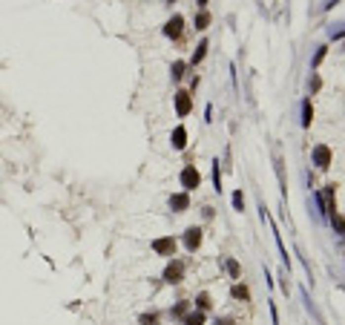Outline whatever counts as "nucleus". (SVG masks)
Masks as SVG:
<instances>
[{"instance_id":"nucleus-1","label":"nucleus","mask_w":345,"mask_h":325,"mask_svg":"<svg viewBox=\"0 0 345 325\" xmlns=\"http://www.w3.org/2000/svg\"><path fill=\"white\" fill-rule=\"evenodd\" d=\"M201 184V173L193 167V164H187L184 170H181V187L184 190H196Z\"/></svg>"},{"instance_id":"nucleus-2","label":"nucleus","mask_w":345,"mask_h":325,"mask_svg":"<svg viewBox=\"0 0 345 325\" xmlns=\"http://www.w3.org/2000/svg\"><path fill=\"white\" fill-rule=\"evenodd\" d=\"M153 251H155L158 256H176V239H173V236L155 239V242H153Z\"/></svg>"},{"instance_id":"nucleus-3","label":"nucleus","mask_w":345,"mask_h":325,"mask_svg":"<svg viewBox=\"0 0 345 325\" xmlns=\"http://www.w3.org/2000/svg\"><path fill=\"white\" fill-rule=\"evenodd\" d=\"M181 276H184V265H181L179 259H173V262L164 268V282L176 285V282H181Z\"/></svg>"},{"instance_id":"nucleus-4","label":"nucleus","mask_w":345,"mask_h":325,"mask_svg":"<svg viewBox=\"0 0 345 325\" xmlns=\"http://www.w3.org/2000/svg\"><path fill=\"white\" fill-rule=\"evenodd\" d=\"M181 29H184V17L181 15H173L170 20H167V26H164L167 37H181Z\"/></svg>"},{"instance_id":"nucleus-5","label":"nucleus","mask_w":345,"mask_h":325,"mask_svg":"<svg viewBox=\"0 0 345 325\" xmlns=\"http://www.w3.org/2000/svg\"><path fill=\"white\" fill-rule=\"evenodd\" d=\"M313 161H316V167H328L331 164V150L325 147V144L313 147Z\"/></svg>"},{"instance_id":"nucleus-6","label":"nucleus","mask_w":345,"mask_h":325,"mask_svg":"<svg viewBox=\"0 0 345 325\" xmlns=\"http://www.w3.org/2000/svg\"><path fill=\"white\" fill-rule=\"evenodd\" d=\"M184 245H187L190 251H196L198 245H201V227H190V230L184 233Z\"/></svg>"},{"instance_id":"nucleus-7","label":"nucleus","mask_w":345,"mask_h":325,"mask_svg":"<svg viewBox=\"0 0 345 325\" xmlns=\"http://www.w3.org/2000/svg\"><path fill=\"white\" fill-rule=\"evenodd\" d=\"M176 109H179V115H187L193 109V101H190L187 92H176Z\"/></svg>"},{"instance_id":"nucleus-8","label":"nucleus","mask_w":345,"mask_h":325,"mask_svg":"<svg viewBox=\"0 0 345 325\" xmlns=\"http://www.w3.org/2000/svg\"><path fill=\"white\" fill-rule=\"evenodd\" d=\"M173 147H176V150H184V147H187V130H184V127H176V130H173Z\"/></svg>"},{"instance_id":"nucleus-9","label":"nucleus","mask_w":345,"mask_h":325,"mask_svg":"<svg viewBox=\"0 0 345 325\" xmlns=\"http://www.w3.org/2000/svg\"><path fill=\"white\" fill-rule=\"evenodd\" d=\"M187 205H190V199H187V193H176V196H173V199H170V207H173V210H187Z\"/></svg>"},{"instance_id":"nucleus-10","label":"nucleus","mask_w":345,"mask_h":325,"mask_svg":"<svg viewBox=\"0 0 345 325\" xmlns=\"http://www.w3.org/2000/svg\"><path fill=\"white\" fill-rule=\"evenodd\" d=\"M184 325H204V314H187Z\"/></svg>"},{"instance_id":"nucleus-11","label":"nucleus","mask_w":345,"mask_h":325,"mask_svg":"<svg viewBox=\"0 0 345 325\" xmlns=\"http://www.w3.org/2000/svg\"><path fill=\"white\" fill-rule=\"evenodd\" d=\"M207 23H210V15H207V12H201V15L196 17V29H207Z\"/></svg>"},{"instance_id":"nucleus-12","label":"nucleus","mask_w":345,"mask_h":325,"mask_svg":"<svg viewBox=\"0 0 345 325\" xmlns=\"http://www.w3.org/2000/svg\"><path fill=\"white\" fill-rule=\"evenodd\" d=\"M204 52H207V43H198L196 55H193V64H198V61H201V58H204Z\"/></svg>"},{"instance_id":"nucleus-13","label":"nucleus","mask_w":345,"mask_h":325,"mask_svg":"<svg viewBox=\"0 0 345 325\" xmlns=\"http://www.w3.org/2000/svg\"><path fill=\"white\" fill-rule=\"evenodd\" d=\"M233 296H236V299H247V288L245 285H236V288H233Z\"/></svg>"},{"instance_id":"nucleus-14","label":"nucleus","mask_w":345,"mask_h":325,"mask_svg":"<svg viewBox=\"0 0 345 325\" xmlns=\"http://www.w3.org/2000/svg\"><path fill=\"white\" fill-rule=\"evenodd\" d=\"M155 323H158L155 314H144V317H141V325H155Z\"/></svg>"},{"instance_id":"nucleus-15","label":"nucleus","mask_w":345,"mask_h":325,"mask_svg":"<svg viewBox=\"0 0 345 325\" xmlns=\"http://www.w3.org/2000/svg\"><path fill=\"white\" fill-rule=\"evenodd\" d=\"M181 75H184V64L176 61V64H173V78H181Z\"/></svg>"},{"instance_id":"nucleus-16","label":"nucleus","mask_w":345,"mask_h":325,"mask_svg":"<svg viewBox=\"0 0 345 325\" xmlns=\"http://www.w3.org/2000/svg\"><path fill=\"white\" fill-rule=\"evenodd\" d=\"M198 308H210V296L207 293H198Z\"/></svg>"},{"instance_id":"nucleus-17","label":"nucleus","mask_w":345,"mask_h":325,"mask_svg":"<svg viewBox=\"0 0 345 325\" xmlns=\"http://www.w3.org/2000/svg\"><path fill=\"white\" fill-rule=\"evenodd\" d=\"M228 271H230V276H239V262H233V259H230V262H228Z\"/></svg>"},{"instance_id":"nucleus-18","label":"nucleus","mask_w":345,"mask_h":325,"mask_svg":"<svg viewBox=\"0 0 345 325\" xmlns=\"http://www.w3.org/2000/svg\"><path fill=\"white\" fill-rule=\"evenodd\" d=\"M334 224L340 227V233H343V236H345V219H340V216H334Z\"/></svg>"},{"instance_id":"nucleus-19","label":"nucleus","mask_w":345,"mask_h":325,"mask_svg":"<svg viewBox=\"0 0 345 325\" xmlns=\"http://www.w3.org/2000/svg\"><path fill=\"white\" fill-rule=\"evenodd\" d=\"M233 205H236L239 210H242V205H245V199H242V193H236V196H233Z\"/></svg>"},{"instance_id":"nucleus-20","label":"nucleus","mask_w":345,"mask_h":325,"mask_svg":"<svg viewBox=\"0 0 345 325\" xmlns=\"http://www.w3.org/2000/svg\"><path fill=\"white\" fill-rule=\"evenodd\" d=\"M311 115H313V112H311V104H305V124H311Z\"/></svg>"},{"instance_id":"nucleus-21","label":"nucleus","mask_w":345,"mask_h":325,"mask_svg":"<svg viewBox=\"0 0 345 325\" xmlns=\"http://www.w3.org/2000/svg\"><path fill=\"white\" fill-rule=\"evenodd\" d=\"M216 325H233V323H230V320H219Z\"/></svg>"}]
</instances>
